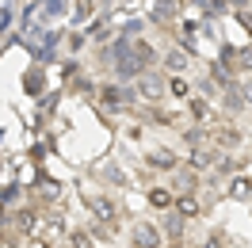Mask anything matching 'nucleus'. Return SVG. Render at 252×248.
Instances as JSON below:
<instances>
[{
    "instance_id": "20",
    "label": "nucleus",
    "mask_w": 252,
    "mask_h": 248,
    "mask_svg": "<svg viewBox=\"0 0 252 248\" xmlns=\"http://www.w3.org/2000/svg\"><path fill=\"white\" fill-rule=\"evenodd\" d=\"M92 8H103V0H84V8H80V12H92Z\"/></svg>"
},
{
    "instance_id": "12",
    "label": "nucleus",
    "mask_w": 252,
    "mask_h": 248,
    "mask_svg": "<svg viewBox=\"0 0 252 248\" xmlns=\"http://www.w3.org/2000/svg\"><path fill=\"white\" fill-rule=\"evenodd\" d=\"M214 141H221V145H229V149H233L237 141H241V130H233V126H214Z\"/></svg>"
},
{
    "instance_id": "4",
    "label": "nucleus",
    "mask_w": 252,
    "mask_h": 248,
    "mask_svg": "<svg viewBox=\"0 0 252 248\" xmlns=\"http://www.w3.org/2000/svg\"><path fill=\"white\" fill-rule=\"evenodd\" d=\"M149 168H160V172H176L180 168V156L172 153V149H164V145H157V149H149Z\"/></svg>"
},
{
    "instance_id": "14",
    "label": "nucleus",
    "mask_w": 252,
    "mask_h": 248,
    "mask_svg": "<svg viewBox=\"0 0 252 248\" xmlns=\"http://www.w3.org/2000/svg\"><path fill=\"white\" fill-rule=\"evenodd\" d=\"M142 92H145V99H160V80L142 77Z\"/></svg>"
},
{
    "instance_id": "1",
    "label": "nucleus",
    "mask_w": 252,
    "mask_h": 248,
    "mask_svg": "<svg viewBox=\"0 0 252 248\" xmlns=\"http://www.w3.org/2000/svg\"><path fill=\"white\" fill-rule=\"evenodd\" d=\"M130 245H134V248H164L160 225H157V221H138V225L130 229Z\"/></svg>"
},
{
    "instance_id": "10",
    "label": "nucleus",
    "mask_w": 252,
    "mask_h": 248,
    "mask_svg": "<svg viewBox=\"0 0 252 248\" xmlns=\"http://www.w3.org/2000/svg\"><path fill=\"white\" fill-rule=\"evenodd\" d=\"M34 233H38L42 241H54V237L62 233V217H38V221H34Z\"/></svg>"
},
{
    "instance_id": "17",
    "label": "nucleus",
    "mask_w": 252,
    "mask_h": 248,
    "mask_svg": "<svg viewBox=\"0 0 252 248\" xmlns=\"http://www.w3.org/2000/svg\"><path fill=\"white\" fill-rule=\"evenodd\" d=\"M168 69H176V73H180V69H188V58H184L180 50H172V54H168Z\"/></svg>"
},
{
    "instance_id": "18",
    "label": "nucleus",
    "mask_w": 252,
    "mask_h": 248,
    "mask_svg": "<svg viewBox=\"0 0 252 248\" xmlns=\"http://www.w3.org/2000/svg\"><path fill=\"white\" fill-rule=\"evenodd\" d=\"M199 248H225V233H210V237H206Z\"/></svg>"
},
{
    "instance_id": "7",
    "label": "nucleus",
    "mask_w": 252,
    "mask_h": 248,
    "mask_svg": "<svg viewBox=\"0 0 252 248\" xmlns=\"http://www.w3.org/2000/svg\"><path fill=\"white\" fill-rule=\"evenodd\" d=\"M229 199L233 202H252V176H233V180H229Z\"/></svg>"
},
{
    "instance_id": "2",
    "label": "nucleus",
    "mask_w": 252,
    "mask_h": 248,
    "mask_svg": "<svg viewBox=\"0 0 252 248\" xmlns=\"http://www.w3.org/2000/svg\"><path fill=\"white\" fill-rule=\"evenodd\" d=\"M88 210H92V217L99 221V225L115 229V221H119V206H115L111 199H103V195H88Z\"/></svg>"
},
{
    "instance_id": "8",
    "label": "nucleus",
    "mask_w": 252,
    "mask_h": 248,
    "mask_svg": "<svg viewBox=\"0 0 252 248\" xmlns=\"http://www.w3.org/2000/svg\"><path fill=\"white\" fill-rule=\"evenodd\" d=\"M172 210L184 217V221H191V217H199V214H203V206H199V199H195V195H180Z\"/></svg>"
},
{
    "instance_id": "15",
    "label": "nucleus",
    "mask_w": 252,
    "mask_h": 248,
    "mask_svg": "<svg viewBox=\"0 0 252 248\" xmlns=\"http://www.w3.org/2000/svg\"><path fill=\"white\" fill-rule=\"evenodd\" d=\"M153 12H157L160 19H172L180 8H176V0H157V8H153Z\"/></svg>"
},
{
    "instance_id": "21",
    "label": "nucleus",
    "mask_w": 252,
    "mask_h": 248,
    "mask_svg": "<svg viewBox=\"0 0 252 248\" xmlns=\"http://www.w3.org/2000/svg\"><path fill=\"white\" fill-rule=\"evenodd\" d=\"M245 103H252V88H245Z\"/></svg>"
},
{
    "instance_id": "13",
    "label": "nucleus",
    "mask_w": 252,
    "mask_h": 248,
    "mask_svg": "<svg viewBox=\"0 0 252 248\" xmlns=\"http://www.w3.org/2000/svg\"><path fill=\"white\" fill-rule=\"evenodd\" d=\"M168 92L172 95H180V99H191V84L184 77H172V84H168Z\"/></svg>"
},
{
    "instance_id": "3",
    "label": "nucleus",
    "mask_w": 252,
    "mask_h": 248,
    "mask_svg": "<svg viewBox=\"0 0 252 248\" xmlns=\"http://www.w3.org/2000/svg\"><path fill=\"white\" fill-rule=\"evenodd\" d=\"M99 103H103V107H111V111L130 107V103H134V92H130V88H119V84H107V88L99 92Z\"/></svg>"
},
{
    "instance_id": "6",
    "label": "nucleus",
    "mask_w": 252,
    "mask_h": 248,
    "mask_svg": "<svg viewBox=\"0 0 252 248\" xmlns=\"http://www.w3.org/2000/svg\"><path fill=\"white\" fill-rule=\"evenodd\" d=\"M214 160H218V153H214V149H191L188 153V168L191 172H206V168H214Z\"/></svg>"
},
{
    "instance_id": "16",
    "label": "nucleus",
    "mask_w": 252,
    "mask_h": 248,
    "mask_svg": "<svg viewBox=\"0 0 252 248\" xmlns=\"http://www.w3.org/2000/svg\"><path fill=\"white\" fill-rule=\"evenodd\" d=\"M191 111H195V115H199L203 123H210V119H214V111H210V103H203V99H191Z\"/></svg>"
},
{
    "instance_id": "5",
    "label": "nucleus",
    "mask_w": 252,
    "mask_h": 248,
    "mask_svg": "<svg viewBox=\"0 0 252 248\" xmlns=\"http://www.w3.org/2000/svg\"><path fill=\"white\" fill-rule=\"evenodd\" d=\"M184 233H188V221L176 214V210L160 221V237H164V241H172V245H180V241H184Z\"/></svg>"
},
{
    "instance_id": "23",
    "label": "nucleus",
    "mask_w": 252,
    "mask_h": 248,
    "mask_svg": "<svg viewBox=\"0 0 252 248\" xmlns=\"http://www.w3.org/2000/svg\"><path fill=\"white\" fill-rule=\"evenodd\" d=\"M249 54H252V50H249Z\"/></svg>"
},
{
    "instance_id": "19",
    "label": "nucleus",
    "mask_w": 252,
    "mask_h": 248,
    "mask_svg": "<svg viewBox=\"0 0 252 248\" xmlns=\"http://www.w3.org/2000/svg\"><path fill=\"white\" fill-rule=\"evenodd\" d=\"M73 245H77V248H92V241H88L84 233H73Z\"/></svg>"
},
{
    "instance_id": "9",
    "label": "nucleus",
    "mask_w": 252,
    "mask_h": 248,
    "mask_svg": "<svg viewBox=\"0 0 252 248\" xmlns=\"http://www.w3.org/2000/svg\"><path fill=\"white\" fill-rule=\"evenodd\" d=\"M149 206H153V210H172L176 195L168 191V187H149Z\"/></svg>"
},
{
    "instance_id": "22",
    "label": "nucleus",
    "mask_w": 252,
    "mask_h": 248,
    "mask_svg": "<svg viewBox=\"0 0 252 248\" xmlns=\"http://www.w3.org/2000/svg\"><path fill=\"white\" fill-rule=\"evenodd\" d=\"M241 19H245V23H252V12H241Z\"/></svg>"
},
{
    "instance_id": "11",
    "label": "nucleus",
    "mask_w": 252,
    "mask_h": 248,
    "mask_svg": "<svg viewBox=\"0 0 252 248\" xmlns=\"http://www.w3.org/2000/svg\"><path fill=\"white\" fill-rule=\"evenodd\" d=\"M176 191H180V195H195V191H199V176H195V172H180V180H176Z\"/></svg>"
}]
</instances>
